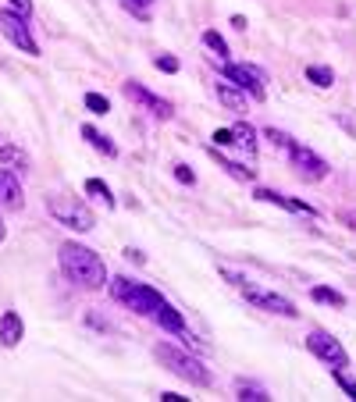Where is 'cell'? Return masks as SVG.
I'll list each match as a JSON object with an SVG mask.
<instances>
[{"instance_id":"cell-1","label":"cell","mask_w":356,"mask_h":402,"mask_svg":"<svg viewBox=\"0 0 356 402\" xmlns=\"http://www.w3.org/2000/svg\"><path fill=\"white\" fill-rule=\"evenodd\" d=\"M57 260H61V271L68 282L82 285V289H100L107 285V267L104 260L93 253V250H86V246L79 242H65L61 250H57Z\"/></svg>"},{"instance_id":"cell-2","label":"cell","mask_w":356,"mask_h":402,"mask_svg":"<svg viewBox=\"0 0 356 402\" xmlns=\"http://www.w3.org/2000/svg\"><path fill=\"white\" fill-rule=\"evenodd\" d=\"M111 296L118 299V303H125L129 310H136V314H143V317H154L161 306L168 303L157 289H150V285H143V282H132V278H125V274H118V278H111Z\"/></svg>"},{"instance_id":"cell-3","label":"cell","mask_w":356,"mask_h":402,"mask_svg":"<svg viewBox=\"0 0 356 402\" xmlns=\"http://www.w3.org/2000/svg\"><path fill=\"white\" fill-rule=\"evenodd\" d=\"M157 360L171 370V374L175 378H182L186 385H196V388H207V385H211V370H207L196 356H189L186 349H178V346H168V342H161L157 349Z\"/></svg>"},{"instance_id":"cell-4","label":"cell","mask_w":356,"mask_h":402,"mask_svg":"<svg viewBox=\"0 0 356 402\" xmlns=\"http://www.w3.org/2000/svg\"><path fill=\"white\" fill-rule=\"evenodd\" d=\"M47 207H50V214H54V218L61 221L65 228H75V232H93V225H97L93 210H89L82 200H75V196L54 193V196L47 200Z\"/></svg>"},{"instance_id":"cell-5","label":"cell","mask_w":356,"mask_h":402,"mask_svg":"<svg viewBox=\"0 0 356 402\" xmlns=\"http://www.w3.org/2000/svg\"><path fill=\"white\" fill-rule=\"evenodd\" d=\"M0 33H4V40L8 43H15L22 54H40V47H36V40H33V33H29V25H25V18L22 15H15L11 8L8 11H0Z\"/></svg>"},{"instance_id":"cell-6","label":"cell","mask_w":356,"mask_h":402,"mask_svg":"<svg viewBox=\"0 0 356 402\" xmlns=\"http://www.w3.org/2000/svg\"><path fill=\"white\" fill-rule=\"evenodd\" d=\"M307 349H310L321 363H328V367H346V363H349V356H346L342 342H339L335 335H328V331H310Z\"/></svg>"},{"instance_id":"cell-7","label":"cell","mask_w":356,"mask_h":402,"mask_svg":"<svg viewBox=\"0 0 356 402\" xmlns=\"http://www.w3.org/2000/svg\"><path fill=\"white\" fill-rule=\"evenodd\" d=\"M221 72H225V79H228L235 89H243L246 97H253V100H264V97H267L264 75H260L257 68H250V65H225Z\"/></svg>"},{"instance_id":"cell-8","label":"cell","mask_w":356,"mask_h":402,"mask_svg":"<svg viewBox=\"0 0 356 402\" xmlns=\"http://www.w3.org/2000/svg\"><path fill=\"white\" fill-rule=\"evenodd\" d=\"M289 150V157H292V164H296V171H300L307 182H321L324 175H328V164H324L317 153L310 150V146H300V143H289L285 146Z\"/></svg>"},{"instance_id":"cell-9","label":"cell","mask_w":356,"mask_h":402,"mask_svg":"<svg viewBox=\"0 0 356 402\" xmlns=\"http://www.w3.org/2000/svg\"><path fill=\"white\" fill-rule=\"evenodd\" d=\"M122 89H125V97H129V100H136V104H143V107H146V111H150L154 118H161V121H168V118H175V107H171L168 100H161V97H154V93H150V89H146V86H139V82H125Z\"/></svg>"},{"instance_id":"cell-10","label":"cell","mask_w":356,"mask_h":402,"mask_svg":"<svg viewBox=\"0 0 356 402\" xmlns=\"http://www.w3.org/2000/svg\"><path fill=\"white\" fill-rule=\"evenodd\" d=\"M243 289V296L250 299V303H257V306H264V310H271V314H282V317H300V310L285 299V296H275V292H257L253 285H239Z\"/></svg>"},{"instance_id":"cell-11","label":"cell","mask_w":356,"mask_h":402,"mask_svg":"<svg viewBox=\"0 0 356 402\" xmlns=\"http://www.w3.org/2000/svg\"><path fill=\"white\" fill-rule=\"evenodd\" d=\"M0 207H4V210H22V207H25L22 182H18L15 171H8V168H0Z\"/></svg>"},{"instance_id":"cell-12","label":"cell","mask_w":356,"mask_h":402,"mask_svg":"<svg viewBox=\"0 0 356 402\" xmlns=\"http://www.w3.org/2000/svg\"><path fill=\"white\" fill-rule=\"evenodd\" d=\"M257 200H260V203H278V207H285V210H292V214H307V218H317V210H314L310 203L292 200V196H282V193H275V189H257Z\"/></svg>"},{"instance_id":"cell-13","label":"cell","mask_w":356,"mask_h":402,"mask_svg":"<svg viewBox=\"0 0 356 402\" xmlns=\"http://www.w3.org/2000/svg\"><path fill=\"white\" fill-rule=\"evenodd\" d=\"M22 335H25L22 317H18L15 310H8L4 317H0V346H4V349H15V346L22 342Z\"/></svg>"},{"instance_id":"cell-14","label":"cell","mask_w":356,"mask_h":402,"mask_svg":"<svg viewBox=\"0 0 356 402\" xmlns=\"http://www.w3.org/2000/svg\"><path fill=\"white\" fill-rule=\"evenodd\" d=\"M154 321H157V324H161L164 331H175V335H186V321H182V314H178V310H175L171 303H164V306H161V310L154 314Z\"/></svg>"},{"instance_id":"cell-15","label":"cell","mask_w":356,"mask_h":402,"mask_svg":"<svg viewBox=\"0 0 356 402\" xmlns=\"http://www.w3.org/2000/svg\"><path fill=\"white\" fill-rule=\"evenodd\" d=\"M207 153H211V157L218 161V168H225L232 178H239V182H253V178H257V171H253V168H243V164H235V161L221 157V153H218V146H207Z\"/></svg>"},{"instance_id":"cell-16","label":"cell","mask_w":356,"mask_h":402,"mask_svg":"<svg viewBox=\"0 0 356 402\" xmlns=\"http://www.w3.org/2000/svg\"><path fill=\"white\" fill-rule=\"evenodd\" d=\"M82 139L89 143V146H93V150H100L104 153V157H118V146L107 139V136H100L93 125H82Z\"/></svg>"},{"instance_id":"cell-17","label":"cell","mask_w":356,"mask_h":402,"mask_svg":"<svg viewBox=\"0 0 356 402\" xmlns=\"http://www.w3.org/2000/svg\"><path fill=\"white\" fill-rule=\"evenodd\" d=\"M232 143H235V146H243L246 153H257V132H253V125L239 121V125L232 129Z\"/></svg>"},{"instance_id":"cell-18","label":"cell","mask_w":356,"mask_h":402,"mask_svg":"<svg viewBox=\"0 0 356 402\" xmlns=\"http://www.w3.org/2000/svg\"><path fill=\"white\" fill-rule=\"evenodd\" d=\"M310 299H314V303H328V306H335V310H342V306H346V296L335 292V289H328V285L310 289Z\"/></svg>"},{"instance_id":"cell-19","label":"cell","mask_w":356,"mask_h":402,"mask_svg":"<svg viewBox=\"0 0 356 402\" xmlns=\"http://www.w3.org/2000/svg\"><path fill=\"white\" fill-rule=\"evenodd\" d=\"M218 100L228 111H243V89H232V82H221L218 86Z\"/></svg>"},{"instance_id":"cell-20","label":"cell","mask_w":356,"mask_h":402,"mask_svg":"<svg viewBox=\"0 0 356 402\" xmlns=\"http://www.w3.org/2000/svg\"><path fill=\"white\" fill-rule=\"evenodd\" d=\"M0 161L4 164H18V171H29V157H25V150L8 143V146H0Z\"/></svg>"},{"instance_id":"cell-21","label":"cell","mask_w":356,"mask_h":402,"mask_svg":"<svg viewBox=\"0 0 356 402\" xmlns=\"http://www.w3.org/2000/svg\"><path fill=\"white\" fill-rule=\"evenodd\" d=\"M86 193L97 196L104 207H114V196H111V189H107V182H100V178H89V182H86Z\"/></svg>"},{"instance_id":"cell-22","label":"cell","mask_w":356,"mask_h":402,"mask_svg":"<svg viewBox=\"0 0 356 402\" xmlns=\"http://www.w3.org/2000/svg\"><path fill=\"white\" fill-rule=\"evenodd\" d=\"M307 82L328 89V86L335 82V72H332V68H321V65H310V68H307Z\"/></svg>"},{"instance_id":"cell-23","label":"cell","mask_w":356,"mask_h":402,"mask_svg":"<svg viewBox=\"0 0 356 402\" xmlns=\"http://www.w3.org/2000/svg\"><path fill=\"white\" fill-rule=\"evenodd\" d=\"M122 8L129 15H136L139 22H150V8H154V0H122Z\"/></svg>"},{"instance_id":"cell-24","label":"cell","mask_w":356,"mask_h":402,"mask_svg":"<svg viewBox=\"0 0 356 402\" xmlns=\"http://www.w3.org/2000/svg\"><path fill=\"white\" fill-rule=\"evenodd\" d=\"M203 43L214 50V57H221V61L228 57V43L221 40V33H214V29H207V33H203Z\"/></svg>"},{"instance_id":"cell-25","label":"cell","mask_w":356,"mask_h":402,"mask_svg":"<svg viewBox=\"0 0 356 402\" xmlns=\"http://www.w3.org/2000/svg\"><path fill=\"white\" fill-rule=\"evenodd\" d=\"M239 399H243V402H267L271 395H267L264 388H257V385H243V381H239Z\"/></svg>"},{"instance_id":"cell-26","label":"cell","mask_w":356,"mask_h":402,"mask_svg":"<svg viewBox=\"0 0 356 402\" xmlns=\"http://www.w3.org/2000/svg\"><path fill=\"white\" fill-rule=\"evenodd\" d=\"M86 107L93 114H111V100L100 97V93H86Z\"/></svg>"},{"instance_id":"cell-27","label":"cell","mask_w":356,"mask_h":402,"mask_svg":"<svg viewBox=\"0 0 356 402\" xmlns=\"http://www.w3.org/2000/svg\"><path fill=\"white\" fill-rule=\"evenodd\" d=\"M332 374H335V381H339V388H342V392H346V395H349V399L356 402V381H353V378L346 374V370H342V367H332Z\"/></svg>"},{"instance_id":"cell-28","label":"cell","mask_w":356,"mask_h":402,"mask_svg":"<svg viewBox=\"0 0 356 402\" xmlns=\"http://www.w3.org/2000/svg\"><path fill=\"white\" fill-rule=\"evenodd\" d=\"M154 65H157L161 72L175 75V72H178V57H171V54H157V57H154Z\"/></svg>"},{"instance_id":"cell-29","label":"cell","mask_w":356,"mask_h":402,"mask_svg":"<svg viewBox=\"0 0 356 402\" xmlns=\"http://www.w3.org/2000/svg\"><path fill=\"white\" fill-rule=\"evenodd\" d=\"M8 4H11V11H15V15H22V18L33 15V0H8Z\"/></svg>"},{"instance_id":"cell-30","label":"cell","mask_w":356,"mask_h":402,"mask_svg":"<svg viewBox=\"0 0 356 402\" xmlns=\"http://www.w3.org/2000/svg\"><path fill=\"white\" fill-rule=\"evenodd\" d=\"M267 139H271V143H275V146H282V150H285V146H289V143H292V139H289V136H285V132H278V129H267Z\"/></svg>"},{"instance_id":"cell-31","label":"cell","mask_w":356,"mask_h":402,"mask_svg":"<svg viewBox=\"0 0 356 402\" xmlns=\"http://www.w3.org/2000/svg\"><path fill=\"white\" fill-rule=\"evenodd\" d=\"M175 178H178V182H186V185H193V182H196V175H193L186 164H178V168H175Z\"/></svg>"},{"instance_id":"cell-32","label":"cell","mask_w":356,"mask_h":402,"mask_svg":"<svg viewBox=\"0 0 356 402\" xmlns=\"http://www.w3.org/2000/svg\"><path fill=\"white\" fill-rule=\"evenodd\" d=\"M211 146H232V129H218Z\"/></svg>"},{"instance_id":"cell-33","label":"cell","mask_w":356,"mask_h":402,"mask_svg":"<svg viewBox=\"0 0 356 402\" xmlns=\"http://www.w3.org/2000/svg\"><path fill=\"white\" fill-rule=\"evenodd\" d=\"M339 221H342L346 228H353V232H356V210H339Z\"/></svg>"},{"instance_id":"cell-34","label":"cell","mask_w":356,"mask_h":402,"mask_svg":"<svg viewBox=\"0 0 356 402\" xmlns=\"http://www.w3.org/2000/svg\"><path fill=\"white\" fill-rule=\"evenodd\" d=\"M221 274L228 278V285H235V289H239V285L246 282V278H243V274H235V271H228V267H221Z\"/></svg>"},{"instance_id":"cell-35","label":"cell","mask_w":356,"mask_h":402,"mask_svg":"<svg viewBox=\"0 0 356 402\" xmlns=\"http://www.w3.org/2000/svg\"><path fill=\"white\" fill-rule=\"evenodd\" d=\"M161 399H164V402H182V399H186V395H175V392H164V395H161Z\"/></svg>"},{"instance_id":"cell-36","label":"cell","mask_w":356,"mask_h":402,"mask_svg":"<svg viewBox=\"0 0 356 402\" xmlns=\"http://www.w3.org/2000/svg\"><path fill=\"white\" fill-rule=\"evenodd\" d=\"M4 235H8V228H4V218H0V242H4Z\"/></svg>"}]
</instances>
